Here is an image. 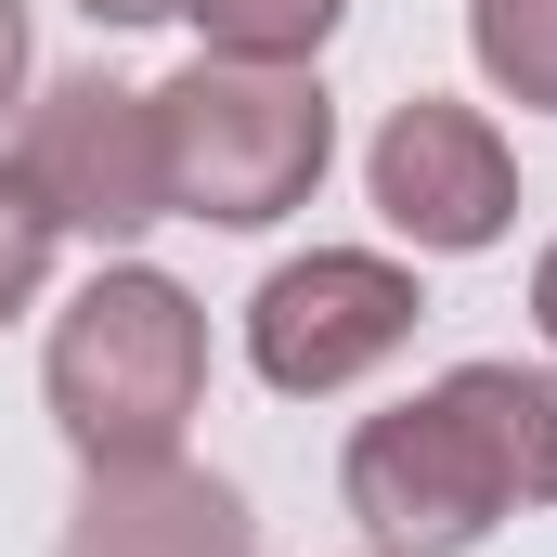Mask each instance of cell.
<instances>
[{
	"label": "cell",
	"mask_w": 557,
	"mask_h": 557,
	"mask_svg": "<svg viewBox=\"0 0 557 557\" xmlns=\"http://www.w3.org/2000/svg\"><path fill=\"white\" fill-rule=\"evenodd\" d=\"M182 13H195L208 52H234V65H311L350 0H182Z\"/></svg>",
	"instance_id": "obj_9"
},
{
	"label": "cell",
	"mask_w": 557,
	"mask_h": 557,
	"mask_svg": "<svg viewBox=\"0 0 557 557\" xmlns=\"http://www.w3.org/2000/svg\"><path fill=\"white\" fill-rule=\"evenodd\" d=\"M52 247H65V234H52V208L26 195V169H0V324L52 285Z\"/></svg>",
	"instance_id": "obj_10"
},
{
	"label": "cell",
	"mask_w": 557,
	"mask_h": 557,
	"mask_svg": "<svg viewBox=\"0 0 557 557\" xmlns=\"http://www.w3.org/2000/svg\"><path fill=\"white\" fill-rule=\"evenodd\" d=\"M26 195L52 208V234H91V247H131L143 221H169V156H156V91L78 65L26 104V143H13Z\"/></svg>",
	"instance_id": "obj_4"
},
{
	"label": "cell",
	"mask_w": 557,
	"mask_h": 557,
	"mask_svg": "<svg viewBox=\"0 0 557 557\" xmlns=\"http://www.w3.org/2000/svg\"><path fill=\"white\" fill-rule=\"evenodd\" d=\"M532 324H545V350H557V247L532 260Z\"/></svg>",
	"instance_id": "obj_13"
},
{
	"label": "cell",
	"mask_w": 557,
	"mask_h": 557,
	"mask_svg": "<svg viewBox=\"0 0 557 557\" xmlns=\"http://www.w3.org/2000/svg\"><path fill=\"white\" fill-rule=\"evenodd\" d=\"M65 557H260V519L234 480L156 454V467H91L78 519H65Z\"/></svg>",
	"instance_id": "obj_7"
},
{
	"label": "cell",
	"mask_w": 557,
	"mask_h": 557,
	"mask_svg": "<svg viewBox=\"0 0 557 557\" xmlns=\"http://www.w3.org/2000/svg\"><path fill=\"white\" fill-rule=\"evenodd\" d=\"M39 389H52V428L78 441V467H156L182 454V428L208 403V311L156 260H104L52 311Z\"/></svg>",
	"instance_id": "obj_2"
},
{
	"label": "cell",
	"mask_w": 557,
	"mask_h": 557,
	"mask_svg": "<svg viewBox=\"0 0 557 557\" xmlns=\"http://www.w3.org/2000/svg\"><path fill=\"white\" fill-rule=\"evenodd\" d=\"M26 91V0H0V104Z\"/></svg>",
	"instance_id": "obj_11"
},
{
	"label": "cell",
	"mask_w": 557,
	"mask_h": 557,
	"mask_svg": "<svg viewBox=\"0 0 557 557\" xmlns=\"http://www.w3.org/2000/svg\"><path fill=\"white\" fill-rule=\"evenodd\" d=\"M91 26H156V13H182V0H78Z\"/></svg>",
	"instance_id": "obj_12"
},
{
	"label": "cell",
	"mask_w": 557,
	"mask_h": 557,
	"mask_svg": "<svg viewBox=\"0 0 557 557\" xmlns=\"http://www.w3.org/2000/svg\"><path fill=\"white\" fill-rule=\"evenodd\" d=\"M156 156H169V221L208 234H273L285 208H311L324 156H337V104L311 65H234L195 52L156 91Z\"/></svg>",
	"instance_id": "obj_3"
},
{
	"label": "cell",
	"mask_w": 557,
	"mask_h": 557,
	"mask_svg": "<svg viewBox=\"0 0 557 557\" xmlns=\"http://www.w3.org/2000/svg\"><path fill=\"white\" fill-rule=\"evenodd\" d=\"M416 324H428V298H416L403 260H376V247H311V260H285V273L247 298V363L273 376L285 403H324V389L376 376Z\"/></svg>",
	"instance_id": "obj_5"
},
{
	"label": "cell",
	"mask_w": 557,
	"mask_h": 557,
	"mask_svg": "<svg viewBox=\"0 0 557 557\" xmlns=\"http://www.w3.org/2000/svg\"><path fill=\"white\" fill-rule=\"evenodd\" d=\"M363 182H376V221H389L416 260H480V247H506V221H519V156H506V131H493L480 104H441V91L389 104Z\"/></svg>",
	"instance_id": "obj_6"
},
{
	"label": "cell",
	"mask_w": 557,
	"mask_h": 557,
	"mask_svg": "<svg viewBox=\"0 0 557 557\" xmlns=\"http://www.w3.org/2000/svg\"><path fill=\"white\" fill-rule=\"evenodd\" d=\"M337 493L376 557H467L493 519L557 506V376L545 363H454L441 389L350 428Z\"/></svg>",
	"instance_id": "obj_1"
},
{
	"label": "cell",
	"mask_w": 557,
	"mask_h": 557,
	"mask_svg": "<svg viewBox=\"0 0 557 557\" xmlns=\"http://www.w3.org/2000/svg\"><path fill=\"white\" fill-rule=\"evenodd\" d=\"M467 52L506 104L557 117V0H467Z\"/></svg>",
	"instance_id": "obj_8"
}]
</instances>
